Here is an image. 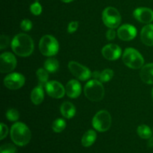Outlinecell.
Returning a JSON list of instances; mask_svg holds the SVG:
<instances>
[{
	"label": "cell",
	"mask_w": 153,
	"mask_h": 153,
	"mask_svg": "<svg viewBox=\"0 0 153 153\" xmlns=\"http://www.w3.org/2000/svg\"><path fill=\"white\" fill-rule=\"evenodd\" d=\"M97 139V133L94 130H88L84 134L82 138V144L85 147H89L94 144Z\"/></svg>",
	"instance_id": "ffe728a7"
},
{
	"label": "cell",
	"mask_w": 153,
	"mask_h": 153,
	"mask_svg": "<svg viewBox=\"0 0 153 153\" xmlns=\"http://www.w3.org/2000/svg\"><path fill=\"white\" fill-rule=\"evenodd\" d=\"M6 117L8 120L10 121H16L19 117V114L18 111L16 109H9L7 112H6Z\"/></svg>",
	"instance_id": "4316f807"
},
{
	"label": "cell",
	"mask_w": 153,
	"mask_h": 153,
	"mask_svg": "<svg viewBox=\"0 0 153 153\" xmlns=\"http://www.w3.org/2000/svg\"><path fill=\"white\" fill-rule=\"evenodd\" d=\"M9 42H10V40H9L8 37L4 35V34L1 35L0 37V49H4L7 47L9 45Z\"/></svg>",
	"instance_id": "f546056e"
},
{
	"label": "cell",
	"mask_w": 153,
	"mask_h": 153,
	"mask_svg": "<svg viewBox=\"0 0 153 153\" xmlns=\"http://www.w3.org/2000/svg\"><path fill=\"white\" fill-rule=\"evenodd\" d=\"M40 52L45 56H53L59 50V44L56 39L51 35H44L39 43Z\"/></svg>",
	"instance_id": "5b68a950"
},
{
	"label": "cell",
	"mask_w": 153,
	"mask_h": 153,
	"mask_svg": "<svg viewBox=\"0 0 153 153\" xmlns=\"http://www.w3.org/2000/svg\"><path fill=\"white\" fill-rule=\"evenodd\" d=\"M123 61L129 68L137 70L142 68L144 64V59L138 51L133 48H128L124 51Z\"/></svg>",
	"instance_id": "277c9868"
},
{
	"label": "cell",
	"mask_w": 153,
	"mask_h": 153,
	"mask_svg": "<svg viewBox=\"0 0 153 153\" xmlns=\"http://www.w3.org/2000/svg\"><path fill=\"white\" fill-rule=\"evenodd\" d=\"M121 49L117 44L110 43L105 45L102 49V54L105 59L109 61L117 60L121 55Z\"/></svg>",
	"instance_id": "4fadbf2b"
},
{
	"label": "cell",
	"mask_w": 153,
	"mask_h": 153,
	"mask_svg": "<svg viewBox=\"0 0 153 153\" xmlns=\"http://www.w3.org/2000/svg\"><path fill=\"white\" fill-rule=\"evenodd\" d=\"M21 29L25 31H28L32 28V23L29 19H23L21 22Z\"/></svg>",
	"instance_id": "f1b7e54d"
},
{
	"label": "cell",
	"mask_w": 153,
	"mask_h": 153,
	"mask_svg": "<svg viewBox=\"0 0 153 153\" xmlns=\"http://www.w3.org/2000/svg\"><path fill=\"white\" fill-rule=\"evenodd\" d=\"M52 130L56 133H60L66 128V122L63 119H57L53 122L52 126Z\"/></svg>",
	"instance_id": "cb8c5ba5"
},
{
	"label": "cell",
	"mask_w": 153,
	"mask_h": 153,
	"mask_svg": "<svg viewBox=\"0 0 153 153\" xmlns=\"http://www.w3.org/2000/svg\"><path fill=\"white\" fill-rule=\"evenodd\" d=\"M16 66V59L10 52H4L0 56V71L2 73H10Z\"/></svg>",
	"instance_id": "9c48e42d"
},
{
	"label": "cell",
	"mask_w": 153,
	"mask_h": 153,
	"mask_svg": "<svg viewBox=\"0 0 153 153\" xmlns=\"http://www.w3.org/2000/svg\"><path fill=\"white\" fill-rule=\"evenodd\" d=\"M152 100H153V89H152Z\"/></svg>",
	"instance_id": "8d00e7d4"
},
{
	"label": "cell",
	"mask_w": 153,
	"mask_h": 153,
	"mask_svg": "<svg viewBox=\"0 0 153 153\" xmlns=\"http://www.w3.org/2000/svg\"><path fill=\"white\" fill-rule=\"evenodd\" d=\"M114 72L111 69H105L101 73L100 81L102 82H108L113 78Z\"/></svg>",
	"instance_id": "d4e9b609"
},
{
	"label": "cell",
	"mask_w": 153,
	"mask_h": 153,
	"mask_svg": "<svg viewBox=\"0 0 153 153\" xmlns=\"http://www.w3.org/2000/svg\"><path fill=\"white\" fill-rule=\"evenodd\" d=\"M30 10L35 16H38L42 12V6L38 1H35L30 6Z\"/></svg>",
	"instance_id": "83f0119b"
},
{
	"label": "cell",
	"mask_w": 153,
	"mask_h": 153,
	"mask_svg": "<svg viewBox=\"0 0 153 153\" xmlns=\"http://www.w3.org/2000/svg\"><path fill=\"white\" fill-rule=\"evenodd\" d=\"M11 49L19 56L28 57L34 51V42L28 34H16L12 40Z\"/></svg>",
	"instance_id": "6da1fadb"
},
{
	"label": "cell",
	"mask_w": 153,
	"mask_h": 153,
	"mask_svg": "<svg viewBox=\"0 0 153 153\" xmlns=\"http://www.w3.org/2000/svg\"><path fill=\"white\" fill-rule=\"evenodd\" d=\"M44 68L49 73H55L59 68V63L55 58H48L44 63Z\"/></svg>",
	"instance_id": "44dd1931"
},
{
	"label": "cell",
	"mask_w": 153,
	"mask_h": 153,
	"mask_svg": "<svg viewBox=\"0 0 153 153\" xmlns=\"http://www.w3.org/2000/svg\"><path fill=\"white\" fill-rule=\"evenodd\" d=\"M94 128L100 132H105L110 128L111 125V117L107 111H100L96 114L92 120Z\"/></svg>",
	"instance_id": "8992f818"
},
{
	"label": "cell",
	"mask_w": 153,
	"mask_h": 153,
	"mask_svg": "<svg viewBox=\"0 0 153 153\" xmlns=\"http://www.w3.org/2000/svg\"><path fill=\"white\" fill-rule=\"evenodd\" d=\"M102 21L109 28H116L121 22L120 12L114 7H108L102 12Z\"/></svg>",
	"instance_id": "52a82bcc"
},
{
	"label": "cell",
	"mask_w": 153,
	"mask_h": 153,
	"mask_svg": "<svg viewBox=\"0 0 153 153\" xmlns=\"http://www.w3.org/2000/svg\"><path fill=\"white\" fill-rule=\"evenodd\" d=\"M68 68L72 74L81 81H86L92 77V73L89 69L76 61L69 62Z\"/></svg>",
	"instance_id": "ba28073f"
},
{
	"label": "cell",
	"mask_w": 153,
	"mask_h": 153,
	"mask_svg": "<svg viewBox=\"0 0 153 153\" xmlns=\"http://www.w3.org/2000/svg\"><path fill=\"white\" fill-rule=\"evenodd\" d=\"M148 146L149 147H153V137H152L149 138V141H148Z\"/></svg>",
	"instance_id": "e575fe53"
},
{
	"label": "cell",
	"mask_w": 153,
	"mask_h": 153,
	"mask_svg": "<svg viewBox=\"0 0 153 153\" xmlns=\"http://www.w3.org/2000/svg\"><path fill=\"white\" fill-rule=\"evenodd\" d=\"M76 108L73 103L65 102L61 106V112L63 117L67 119H71L76 114Z\"/></svg>",
	"instance_id": "ac0fdd59"
},
{
	"label": "cell",
	"mask_w": 153,
	"mask_h": 153,
	"mask_svg": "<svg viewBox=\"0 0 153 153\" xmlns=\"http://www.w3.org/2000/svg\"><path fill=\"white\" fill-rule=\"evenodd\" d=\"M134 18L141 23L150 24L153 21V10L148 7H138L133 13Z\"/></svg>",
	"instance_id": "7c38bea8"
},
{
	"label": "cell",
	"mask_w": 153,
	"mask_h": 153,
	"mask_svg": "<svg viewBox=\"0 0 153 153\" xmlns=\"http://www.w3.org/2000/svg\"><path fill=\"white\" fill-rule=\"evenodd\" d=\"M141 41L148 46H153V25L148 24L145 25L140 33Z\"/></svg>",
	"instance_id": "2e32d148"
},
{
	"label": "cell",
	"mask_w": 153,
	"mask_h": 153,
	"mask_svg": "<svg viewBox=\"0 0 153 153\" xmlns=\"http://www.w3.org/2000/svg\"><path fill=\"white\" fill-rule=\"evenodd\" d=\"M36 1H38V0H36Z\"/></svg>",
	"instance_id": "74e56055"
},
{
	"label": "cell",
	"mask_w": 153,
	"mask_h": 153,
	"mask_svg": "<svg viewBox=\"0 0 153 153\" xmlns=\"http://www.w3.org/2000/svg\"><path fill=\"white\" fill-rule=\"evenodd\" d=\"M84 91L87 98L92 102H100L104 97V87L101 82L97 79L89 81L85 85Z\"/></svg>",
	"instance_id": "3957f363"
},
{
	"label": "cell",
	"mask_w": 153,
	"mask_h": 153,
	"mask_svg": "<svg viewBox=\"0 0 153 153\" xmlns=\"http://www.w3.org/2000/svg\"><path fill=\"white\" fill-rule=\"evenodd\" d=\"M141 80L148 85H153V63L143 66L140 72Z\"/></svg>",
	"instance_id": "e0dca14e"
},
{
	"label": "cell",
	"mask_w": 153,
	"mask_h": 153,
	"mask_svg": "<svg viewBox=\"0 0 153 153\" xmlns=\"http://www.w3.org/2000/svg\"><path fill=\"white\" fill-rule=\"evenodd\" d=\"M116 37V32H115L114 28H110L106 32V38L108 40H112Z\"/></svg>",
	"instance_id": "d6a6232c"
},
{
	"label": "cell",
	"mask_w": 153,
	"mask_h": 153,
	"mask_svg": "<svg viewBox=\"0 0 153 153\" xmlns=\"http://www.w3.org/2000/svg\"><path fill=\"white\" fill-rule=\"evenodd\" d=\"M138 135L143 139H149L152 136V130L146 125H140L137 129Z\"/></svg>",
	"instance_id": "7402d4cb"
},
{
	"label": "cell",
	"mask_w": 153,
	"mask_h": 153,
	"mask_svg": "<svg viewBox=\"0 0 153 153\" xmlns=\"http://www.w3.org/2000/svg\"><path fill=\"white\" fill-rule=\"evenodd\" d=\"M10 138L16 145L23 146L28 144L31 134L29 128L22 123H15L10 128Z\"/></svg>",
	"instance_id": "7a4b0ae2"
},
{
	"label": "cell",
	"mask_w": 153,
	"mask_h": 153,
	"mask_svg": "<svg viewBox=\"0 0 153 153\" xmlns=\"http://www.w3.org/2000/svg\"><path fill=\"white\" fill-rule=\"evenodd\" d=\"M37 78H38L39 82L40 85L43 86V85H46L47 83L48 79H49V75H48V71L46 69L40 68L37 70V73H36Z\"/></svg>",
	"instance_id": "603a6c76"
},
{
	"label": "cell",
	"mask_w": 153,
	"mask_h": 153,
	"mask_svg": "<svg viewBox=\"0 0 153 153\" xmlns=\"http://www.w3.org/2000/svg\"><path fill=\"white\" fill-rule=\"evenodd\" d=\"M100 76H101V73L98 71H96V72H94V73H92V77H94V79H97H97H99V80H100Z\"/></svg>",
	"instance_id": "836d02e7"
},
{
	"label": "cell",
	"mask_w": 153,
	"mask_h": 153,
	"mask_svg": "<svg viewBox=\"0 0 153 153\" xmlns=\"http://www.w3.org/2000/svg\"><path fill=\"white\" fill-rule=\"evenodd\" d=\"M25 77L20 73H13L7 75L4 79V85L10 90H17L25 84Z\"/></svg>",
	"instance_id": "30bf717a"
},
{
	"label": "cell",
	"mask_w": 153,
	"mask_h": 153,
	"mask_svg": "<svg viewBox=\"0 0 153 153\" xmlns=\"http://www.w3.org/2000/svg\"><path fill=\"white\" fill-rule=\"evenodd\" d=\"M7 133H8L7 127L4 123H1V137H0V139L3 140L4 137H7Z\"/></svg>",
	"instance_id": "1f68e13d"
},
{
	"label": "cell",
	"mask_w": 153,
	"mask_h": 153,
	"mask_svg": "<svg viewBox=\"0 0 153 153\" xmlns=\"http://www.w3.org/2000/svg\"><path fill=\"white\" fill-rule=\"evenodd\" d=\"M61 1H62L63 2L68 3V2H71V1H73V0H61Z\"/></svg>",
	"instance_id": "d590c367"
},
{
	"label": "cell",
	"mask_w": 153,
	"mask_h": 153,
	"mask_svg": "<svg viewBox=\"0 0 153 153\" xmlns=\"http://www.w3.org/2000/svg\"><path fill=\"white\" fill-rule=\"evenodd\" d=\"M16 148L12 143H5L0 147V153H16Z\"/></svg>",
	"instance_id": "484cf974"
},
{
	"label": "cell",
	"mask_w": 153,
	"mask_h": 153,
	"mask_svg": "<svg viewBox=\"0 0 153 153\" xmlns=\"http://www.w3.org/2000/svg\"><path fill=\"white\" fill-rule=\"evenodd\" d=\"M137 34L135 27L129 24H125L120 27L117 30V36L123 41H129L133 40Z\"/></svg>",
	"instance_id": "5bb4252c"
},
{
	"label": "cell",
	"mask_w": 153,
	"mask_h": 153,
	"mask_svg": "<svg viewBox=\"0 0 153 153\" xmlns=\"http://www.w3.org/2000/svg\"><path fill=\"white\" fill-rule=\"evenodd\" d=\"M78 27H79V22L77 21H73V22L69 24L67 31H68L69 33L72 34V33L75 32L78 29Z\"/></svg>",
	"instance_id": "4dcf8cb0"
},
{
	"label": "cell",
	"mask_w": 153,
	"mask_h": 153,
	"mask_svg": "<svg viewBox=\"0 0 153 153\" xmlns=\"http://www.w3.org/2000/svg\"><path fill=\"white\" fill-rule=\"evenodd\" d=\"M65 91L66 94L70 98L76 99L79 97L82 93V86L77 80L72 79L67 82Z\"/></svg>",
	"instance_id": "9a60e30c"
},
{
	"label": "cell",
	"mask_w": 153,
	"mask_h": 153,
	"mask_svg": "<svg viewBox=\"0 0 153 153\" xmlns=\"http://www.w3.org/2000/svg\"><path fill=\"white\" fill-rule=\"evenodd\" d=\"M43 98H44V92H43V86L39 85L31 91V100L34 105H40L43 101Z\"/></svg>",
	"instance_id": "d6986e66"
},
{
	"label": "cell",
	"mask_w": 153,
	"mask_h": 153,
	"mask_svg": "<svg viewBox=\"0 0 153 153\" xmlns=\"http://www.w3.org/2000/svg\"><path fill=\"white\" fill-rule=\"evenodd\" d=\"M45 87L47 94L52 98L61 99L65 94V88L60 82L57 81H51L47 82Z\"/></svg>",
	"instance_id": "8fae6325"
}]
</instances>
